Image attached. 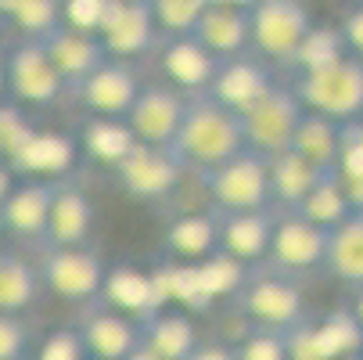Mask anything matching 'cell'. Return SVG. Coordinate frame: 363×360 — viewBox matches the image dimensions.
Wrapping results in <instances>:
<instances>
[{"mask_svg": "<svg viewBox=\"0 0 363 360\" xmlns=\"http://www.w3.org/2000/svg\"><path fill=\"white\" fill-rule=\"evenodd\" d=\"M15 184H18V177H15V170L4 163V166H0V205L8 202V195L15 191Z\"/></svg>", "mask_w": 363, "mask_h": 360, "instance_id": "c3c4849f", "label": "cell"}, {"mask_svg": "<svg viewBox=\"0 0 363 360\" xmlns=\"http://www.w3.org/2000/svg\"><path fill=\"white\" fill-rule=\"evenodd\" d=\"M245 151V137H241V119L227 109H220L209 97H191L184 123L169 144V156L180 163V170H194L198 177L209 173L223 163H230L234 156Z\"/></svg>", "mask_w": 363, "mask_h": 360, "instance_id": "6da1fadb", "label": "cell"}, {"mask_svg": "<svg viewBox=\"0 0 363 360\" xmlns=\"http://www.w3.org/2000/svg\"><path fill=\"white\" fill-rule=\"evenodd\" d=\"M33 133H36V126H33L29 112L22 105H15V101H0V159L11 163Z\"/></svg>", "mask_w": 363, "mask_h": 360, "instance_id": "8d00e7d4", "label": "cell"}, {"mask_svg": "<svg viewBox=\"0 0 363 360\" xmlns=\"http://www.w3.org/2000/svg\"><path fill=\"white\" fill-rule=\"evenodd\" d=\"M194 40L220 62H234L248 55V4H227V0H209Z\"/></svg>", "mask_w": 363, "mask_h": 360, "instance_id": "d6986e66", "label": "cell"}, {"mask_svg": "<svg viewBox=\"0 0 363 360\" xmlns=\"http://www.w3.org/2000/svg\"><path fill=\"white\" fill-rule=\"evenodd\" d=\"M101 302H105L108 310L137 321V324H144L147 317H155V314L162 310L151 274L140 271V267H130V263L108 267L105 285H101Z\"/></svg>", "mask_w": 363, "mask_h": 360, "instance_id": "ffe728a7", "label": "cell"}, {"mask_svg": "<svg viewBox=\"0 0 363 360\" xmlns=\"http://www.w3.org/2000/svg\"><path fill=\"white\" fill-rule=\"evenodd\" d=\"M29 349V324L22 317L0 314V360H26Z\"/></svg>", "mask_w": 363, "mask_h": 360, "instance_id": "ee69618b", "label": "cell"}, {"mask_svg": "<svg viewBox=\"0 0 363 360\" xmlns=\"http://www.w3.org/2000/svg\"><path fill=\"white\" fill-rule=\"evenodd\" d=\"M320 332H324L328 349H331L335 360L338 356H349V353H363V328L352 321V314L345 310V306L320 321Z\"/></svg>", "mask_w": 363, "mask_h": 360, "instance_id": "74e56055", "label": "cell"}, {"mask_svg": "<svg viewBox=\"0 0 363 360\" xmlns=\"http://www.w3.org/2000/svg\"><path fill=\"white\" fill-rule=\"evenodd\" d=\"M0 101H4V50H0Z\"/></svg>", "mask_w": 363, "mask_h": 360, "instance_id": "816d5d0a", "label": "cell"}, {"mask_svg": "<svg viewBox=\"0 0 363 360\" xmlns=\"http://www.w3.org/2000/svg\"><path fill=\"white\" fill-rule=\"evenodd\" d=\"M137 94H140V80H137L133 65L112 62V58L76 87L79 105L94 119H126L130 109H133V101H137Z\"/></svg>", "mask_w": 363, "mask_h": 360, "instance_id": "5bb4252c", "label": "cell"}, {"mask_svg": "<svg viewBox=\"0 0 363 360\" xmlns=\"http://www.w3.org/2000/svg\"><path fill=\"white\" fill-rule=\"evenodd\" d=\"M338 36L345 43V55L363 65V4H356V8L345 11V18L338 26Z\"/></svg>", "mask_w": 363, "mask_h": 360, "instance_id": "f6af8a7d", "label": "cell"}, {"mask_svg": "<svg viewBox=\"0 0 363 360\" xmlns=\"http://www.w3.org/2000/svg\"><path fill=\"white\" fill-rule=\"evenodd\" d=\"M166 252L173 263H201L220 252V213H184L166 227Z\"/></svg>", "mask_w": 363, "mask_h": 360, "instance_id": "cb8c5ba5", "label": "cell"}, {"mask_svg": "<svg viewBox=\"0 0 363 360\" xmlns=\"http://www.w3.org/2000/svg\"><path fill=\"white\" fill-rule=\"evenodd\" d=\"M159 69L166 87L180 90L184 97H201L220 69V58H213L194 36H177L159 43Z\"/></svg>", "mask_w": 363, "mask_h": 360, "instance_id": "e0dca14e", "label": "cell"}, {"mask_svg": "<svg viewBox=\"0 0 363 360\" xmlns=\"http://www.w3.org/2000/svg\"><path fill=\"white\" fill-rule=\"evenodd\" d=\"M50 195H55V184L47 180H18L8 202L0 205V231L18 241H43Z\"/></svg>", "mask_w": 363, "mask_h": 360, "instance_id": "44dd1931", "label": "cell"}, {"mask_svg": "<svg viewBox=\"0 0 363 360\" xmlns=\"http://www.w3.org/2000/svg\"><path fill=\"white\" fill-rule=\"evenodd\" d=\"M274 87H277V83H274V72L259 62V58H248V55H245V58H234V62H220V69H216L209 90H205V97L216 101L220 109H227V112H234V116L241 119V116H245L248 109H255Z\"/></svg>", "mask_w": 363, "mask_h": 360, "instance_id": "9a60e30c", "label": "cell"}, {"mask_svg": "<svg viewBox=\"0 0 363 360\" xmlns=\"http://www.w3.org/2000/svg\"><path fill=\"white\" fill-rule=\"evenodd\" d=\"M187 360H234V346H227V342H198V349Z\"/></svg>", "mask_w": 363, "mask_h": 360, "instance_id": "bcb514c9", "label": "cell"}, {"mask_svg": "<svg viewBox=\"0 0 363 360\" xmlns=\"http://www.w3.org/2000/svg\"><path fill=\"white\" fill-rule=\"evenodd\" d=\"M338 360H363V353H349V356H338Z\"/></svg>", "mask_w": 363, "mask_h": 360, "instance_id": "f5cc1de1", "label": "cell"}, {"mask_svg": "<svg viewBox=\"0 0 363 360\" xmlns=\"http://www.w3.org/2000/svg\"><path fill=\"white\" fill-rule=\"evenodd\" d=\"M76 144H79V156H86L90 163L105 166V170H116L137 148V141L123 119H94V116H86L79 123Z\"/></svg>", "mask_w": 363, "mask_h": 360, "instance_id": "4316f807", "label": "cell"}, {"mask_svg": "<svg viewBox=\"0 0 363 360\" xmlns=\"http://www.w3.org/2000/svg\"><path fill=\"white\" fill-rule=\"evenodd\" d=\"M4 22L15 26L18 40L43 43L55 29H62V4L58 0H0Z\"/></svg>", "mask_w": 363, "mask_h": 360, "instance_id": "1f68e13d", "label": "cell"}, {"mask_svg": "<svg viewBox=\"0 0 363 360\" xmlns=\"http://www.w3.org/2000/svg\"><path fill=\"white\" fill-rule=\"evenodd\" d=\"M205 8H209V0H151V18L162 40H177V36H194Z\"/></svg>", "mask_w": 363, "mask_h": 360, "instance_id": "d590c367", "label": "cell"}, {"mask_svg": "<svg viewBox=\"0 0 363 360\" xmlns=\"http://www.w3.org/2000/svg\"><path fill=\"white\" fill-rule=\"evenodd\" d=\"M0 26H4V4H0Z\"/></svg>", "mask_w": 363, "mask_h": 360, "instance_id": "db71d44e", "label": "cell"}, {"mask_svg": "<svg viewBox=\"0 0 363 360\" xmlns=\"http://www.w3.org/2000/svg\"><path fill=\"white\" fill-rule=\"evenodd\" d=\"M79 163V144L76 133L65 130H36L26 148L8 163L15 170L18 180H47V184H58L69 180V173Z\"/></svg>", "mask_w": 363, "mask_h": 360, "instance_id": "4fadbf2b", "label": "cell"}, {"mask_svg": "<svg viewBox=\"0 0 363 360\" xmlns=\"http://www.w3.org/2000/svg\"><path fill=\"white\" fill-rule=\"evenodd\" d=\"M198 342V328L184 310H159L140 324V346L159 360H187Z\"/></svg>", "mask_w": 363, "mask_h": 360, "instance_id": "d4e9b609", "label": "cell"}, {"mask_svg": "<svg viewBox=\"0 0 363 360\" xmlns=\"http://www.w3.org/2000/svg\"><path fill=\"white\" fill-rule=\"evenodd\" d=\"M36 271H40V285L50 295L65 302H94L101 299L108 263L90 245H79V249H43V260Z\"/></svg>", "mask_w": 363, "mask_h": 360, "instance_id": "52a82bcc", "label": "cell"}, {"mask_svg": "<svg viewBox=\"0 0 363 360\" xmlns=\"http://www.w3.org/2000/svg\"><path fill=\"white\" fill-rule=\"evenodd\" d=\"M0 252H4V249H0Z\"/></svg>", "mask_w": 363, "mask_h": 360, "instance_id": "9f6ffc18", "label": "cell"}, {"mask_svg": "<svg viewBox=\"0 0 363 360\" xmlns=\"http://www.w3.org/2000/svg\"><path fill=\"white\" fill-rule=\"evenodd\" d=\"M234 360H288L284 353V335L263 332V328H248L234 342Z\"/></svg>", "mask_w": 363, "mask_h": 360, "instance_id": "60d3db41", "label": "cell"}, {"mask_svg": "<svg viewBox=\"0 0 363 360\" xmlns=\"http://www.w3.org/2000/svg\"><path fill=\"white\" fill-rule=\"evenodd\" d=\"M267 166H270V205H277V213L298 209V202L313 191L320 180H328L313 166H306L298 156H291V151L267 159Z\"/></svg>", "mask_w": 363, "mask_h": 360, "instance_id": "f1b7e54d", "label": "cell"}, {"mask_svg": "<svg viewBox=\"0 0 363 360\" xmlns=\"http://www.w3.org/2000/svg\"><path fill=\"white\" fill-rule=\"evenodd\" d=\"M288 90L295 94L302 112L324 116L338 126L363 119V65L356 58H342L320 72H298Z\"/></svg>", "mask_w": 363, "mask_h": 360, "instance_id": "3957f363", "label": "cell"}, {"mask_svg": "<svg viewBox=\"0 0 363 360\" xmlns=\"http://www.w3.org/2000/svg\"><path fill=\"white\" fill-rule=\"evenodd\" d=\"M40 271L15 252H0V314L22 317L40 295Z\"/></svg>", "mask_w": 363, "mask_h": 360, "instance_id": "f546056e", "label": "cell"}, {"mask_svg": "<svg viewBox=\"0 0 363 360\" xmlns=\"http://www.w3.org/2000/svg\"><path fill=\"white\" fill-rule=\"evenodd\" d=\"M238 299L241 317L252 321V328L263 332H291L298 324H306V295L295 285V278H281V274H248Z\"/></svg>", "mask_w": 363, "mask_h": 360, "instance_id": "5b68a950", "label": "cell"}, {"mask_svg": "<svg viewBox=\"0 0 363 360\" xmlns=\"http://www.w3.org/2000/svg\"><path fill=\"white\" fill-rule=\"evenodd\" d=\"M288 151L298 156L306 166H313L320 177H335V170H338V123L313 116V112H302Z\"/></svg>", "mask_w": 363, "mask_h": 360, "instance_id": "83f0119b", "label": "cell"}, {"mask_svg": "<svg viewBox=\"0 0 363 360\" xmlns=\"http://www.w3.org/2000/svg\"><path fill=\"white\" fill-rule=\"evenodd\" d=\"M345 55V43L338 36V29H328V26H313L306 33L302 47H298V55H295V72H320L328 65H338Z\"/></svg>", "mask_w": 363, "mask_h": 360, "instance_id": "e575fe53", "label": "cell"}, {"mask_svg": "<svg viewBox=\"0 0 363 360\" xmlns=\"http://www.w3.org/2000/svg\"><path fill=\"white\" fill-rule=\"evenodd\" d=\"M151 281H155V292H159V302L162 310L169 302L184 306V314L194 310H209V302L201 295V285H198V274H194V263H162L151 271Z\"/></svg>", "mask_w": 363, "mask_h": 360, "instance_id": "4dcf8cb0", "label": "cell"}, {"mask_svg": "<svg viewBox=\"0 0 363 360\" xmlns=\"http://www.w3.org/2000/svg\"><path fill=\"white\" fill-rule=\"evenodd\" d=\"M201 184L213 202V213L220 217L270 209V166L263 156H255L248 148L230 163L201 173Z\"/></svg>", "mask_w": 363, "mask_h": 360, "instance_id": "277c9868", "label": "cell"}, {"mask_svg": "<svg viewBox=\"0 0 363 360\" xmlns=\"http://www.w3.org/2000/svg\"><path fill=\"white\" fill-rule=\"evenodd\" d=\"M313 26V15L298 0H255L248 4V50H255L267 69L291 65Z\"/></svg>", "mask_w": 363, "mask_h": 360, "instance_id": "7a4b0ae2", "label": "cell"}, {"mask_svg": "<svg viewBox=\"0 0 363 360\" xmlns=\"http://www.w3.org/2000/svg\"><path fill=\"white\" fill-rule=\"evenodd\" d=\"M338 180L349 177H363V119L342 123L338 126Z\"/></svg>", "mask_w": 363, "mask_h": 360, "instance_id": "f35d334b", "label": "cell"}, {"mask_svg": "<svg viewBox=\"0 0 363 360\" xmlns=\"http://www.w3.org/2000/svg\"><path fill=\"white\" fill-rule=\"evenodd\" d=\"M324 271L349 288H363V213H349L335 231H328Z\"/></svg>", "mask_w": 363, "mask_h": 360, "instance_id": "484cf974", "label": "cell"}, {"mask_svg": "<svg viewBox=\"0 0 363 360\" xmlns=\"http://www.w3.org/2000/svg\"><path fill=\"white\" fill-rule=\"evenodd\" d=\"M0 166H4V159H0Z\"/></svg>", "mask_w": 363, "mask_h": 360, "instance_id": "11a10c76", "label": "cell"}, {"mask_svg": "<svg viewBox=\"0 0 363 360\" xmlns=\"http://www.w3.org/2000/svg\"><path fill=\"white\" fill-rule=\"evenodd\" d=\"M43 50H47L50 65H55V72L62 76V83L69 90H76L90 72H97L108 62V55H105V47H101L97 36H83V33H72L65 26L43 40Z\"/></svg>", "mask_w": 363, "mask_h": 360, "instance_id": "7402d4cb", "label": "cell"}, {"mask_svg": "<svg viewBox=\"0 0 363 360\" xmlns=\"http://www.w3.org/2000/svg\"><path fill=\"white\" fill-rule=\"evenodd\" d=\"M108 0H65L62 4V26L83 36H97L101 22H105Z\"/></svg>", "mask_w": 363, "mask_h": 360, "instance_id": "b9f144b4", "label": "cell"}, {"mask_svg": "<svg viewBox=\"0 0 363 360\" xmlns=\"http://www.w3.org/2000/svg\"><path fill=\"white\" fill-rule=\"evenodd\" d=\"M69 87L50 65L43 43L18 40L4 55V94H11L15 105L29 109H55Z\"/></svg>", "mask_w": 363, "mask_h": 360, "instance_id": "8992f818", "label": "cell"}, {"mask_svg": "<svg viewBox=\"0 0 363 360\" xmlns=\"http://www.w3.org/2000/svg\"><path fill=\"white\" fill-rule=\"evenodd\" d=\"M86 360H126L140 346V324L108 310L105 302H94V310L76 328Z\"/></svg>", "mask_w": 363, "mask_h": 360, "instance_id": "ac0fdd59", "label": "cell"}, {"mask_svg": "<svg viewBox=\"0 0 363 360\" xmlns=\"http://www.w3.org/2000/svg\"><path fill=\"white\" fill-rule=\"evenodd\" d=\"M291 213L302 217L306 224L320 227V231H335L352 209H349V202H345V195H342L338 177H328V180H320L313 191H309V195L298 202V209H291Z\"/></svg>", "mask_w": 363, "mask_h": 360, "instance_id": "d6a6232c", "label": "cell"}, {"mask_svg": "<svg viewBox=\"0 0 363 360\" xmlns=\"http://www.w3.org/2000/svg\"><path fill=\"white\" fill-rule=\"evenodd\" d=\"M119 191L133 202H144V205H159V202H169L184 180V170L180 163L162 148H147V144H137L130 156L112 170Z\"/></svg>", "mask_w": 363, "mask_h": 360, "instance_id": "9c48e42d", "label": "cell"}, {"mask_svg": "<svg viewBox=\"0 0 363 360\" xmlns=\"http://www.w3.org/2000/svg\"><path fill=\"white\" fill-rule=\"evenodd\" d=\"M298 119H302V105L295 101V94L288 87H274L255 109H248L241 116L245 148L255 151V156H263V159L284 156L291 148Z\"/></svg>", "mask_w": 363, "mask_h": 360, "instance_id": "ba28073f", "label": "cell"}, {"mask_svg": "<svg viewBox=\"0 0 363 360\" xmlns=\"http://www.w3.org/2000/svg\"><path fill=\"white\" fill-rule=\"evenodd\" d=\"M324 249H328V231L306 224L295 213H274V234L263 263L270 267V274L295 278L324 267Z\"/></svg>", "mask_w": 363, "mask_h": 360, "instance_id": "30bf717a", "label": "cell"}, {"mask_svg": "<svg viewBox=\"0 0 363 360\" xmlns=\"http://www.w3.org/2000/svg\"><path fill=\"white\" fill-rule=\"evenodd\" d=\"M90 231H94V202H90V195L72 180H58L55 195H50L43 245L47 249H79V245H86Z\"/></svg>", "mask_w": 363, "mask_h": 360, "instance_id": "2e32d148", "label": "cell"}, {"mask_svg": "<svg viewBox=\"0 0 363 360\" xmlns=\"http://www.w3.org/2000/svg\"><path fill=\"white\" fill-rule=\"evenodd\" d=\"M194 274H198L205 302H216V299H234L241 292V285L248 278V267L234 263L230 256H223V252H213L209 260L194 263Z\"/></svg>", "mask_w": 363, "mask_h": 360, "instance_id": "836d02e7", "label": "cell"}, {"mask_svg": "<svg viewBox=\"0 0 363 360\" xmlns=\"http://www.w3.org/2000/svg\"><path fill=\"white\" fill-rule=\"evenodd\" d=\"M112 62H133L159 43V29L151 18V0H108L105 22L97 33Z\"/></svg>", "mask_w": 363, "mask_h": 360, "instance_id": "7c38bea8", "label": "cell"}, {"mask_svg": "<svg viewBox=\"0 0 363 360\" xmlns=\"http://www.w3.org/2000/svg\"><path fill=\"white\" fill-rule=\"evenodd\" d=\"M284 353H288V360H335L320 324H309V321L284 332Z\"/></svg>", "mask_w": 363, "mask_h": 360, "instance_id": "ab89813d", "label": "cell"}, {"mask_svg": "<svg viewBox=\"0 0 363 360\" xmlns=\"http://www.w3.org/2000/svg\"><path fill=\"white\" fill-rule=\"evenodd\" d=\"M345 310H349V314H352V321L363 328V288H352V299H349Z\"/></svg>", "mask_w": 363, "mask_h": 360, "instance_id": "681fc988", "label": "cell"}, {"mask_svg": "<svg viewBox=\"0 0 363 360\" xmlns=\"http://www.w3.org/2000/svg\"><path fill=\"white\" fill-rule=\"evenodd\" d=\"M270 234H274V209L220 217V252L241 267H255L267 260Z\"/></svg>", "mask_w": 363, "mask_h": 360, "instance_id": "603a6c76", "label": "cell"}, {"mask_svg": "<svg viewBox=\"0 0 363 360\" xmlns=\"http://www.w3.org/2000/svg\"><path fill=\"white\" fill-rule=\"evenodd\" d=\"M187 101L191 97H184L180 90H173L166 83H147V87H140L133 109H130V116L123 123L130 126L137 144L169 151V144H173V137H177V130L184 123Z\"/></svg>", "mask_w": 363, "mask_h": 360, "instance_id": "8fae6325", "label": "cell"}, {"mask_svg": "<svg viewBox=\"0 0 363 360\" xmlns=\"http://www.w3.org/2000/svg\"><path fill=\"white\" fill-rule=\"evenodd\" d=\"M342 184V195L349 202L352 213H363V177H349V180H338Z\"/></svg>", "mask_w": 363, "mask_h": 360, "instance_id": "7dc6e473", "label": "cell"}, {"mask_svg": "<svg viewBox=\"0 0 363 360\" xmlns=\"http://www.w3.org/2000/svg\"><path fill=\"white\" fill-rule=\"evenodd\" d=\"M126 360H159V356H155V353H147L144 346H137V349H133V353H130Z\"/></svg>", "mask_w": 363, "mask_h": 360, "instance_id": "f907efd6", "label": "cell"}, {"mask_svg": "<svg viewBox=\"0 0 363 360\" xmlns=\"http://www.w3.org/2000/svg\"><path fill=\"white\" fill-rule=\"evenodd\" d=\"M36 360H86L76 328H55L36 349Z\"/></svg>", "mask_w": 363, "mask_h": 360, "instance_id": "7bdbcfd3", "label": "cell"}]
</instances>
